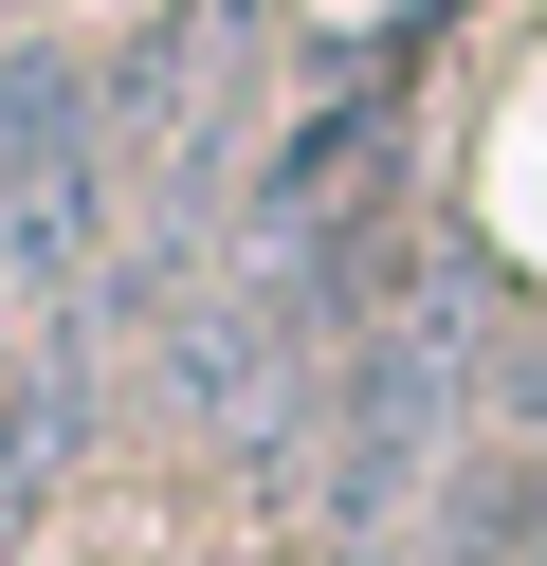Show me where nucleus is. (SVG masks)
<instances>
[{"instance_id":"obj_3","label":"nucleus","mask_w":547,"mask_h":566,"mask_svg":"<svg viewBox=\"0 0 547 566\" xmlns=\"http://www.w3.org/2000/svg\"><path fill=\"white\" fill-rule=\"evenodd\" d=\"M73 420H92V384H55V366L0 402V548L36 530V493H55V457H73Z\"/></svg>"},{"instance_id":"obj_4","label":"nucleus","mask_w":547,"mask_h":566,"mask_svg":"<svg viewBox=\"0 0 547 566\" xmlns=\"http://www.w3.org/2000/svg\"><path fill=\"white\" fill-rule=\"evenodd\" d=\"M0 19H55V0H0Z\"/></svg>"},{"instance_id":"obj_2","label":"nucleus","mask_w":547,"mask_h":566,"mask_svg":"<svg viewBox=\"0 0 547 566\" xmlns=\"http://www.w3.org/2000/svg\"><path fill=\"white\" fill-rule=\"evenodd\" d=\"M55 165H128L109 147V74H73L55 38H0V201H36Z\"/></svg>"},{"instance_id":"obj_1","label":"nucleus","mask_w":547,"mask_h":566,"mask_svg":"<svg viewBox=\"0 0 547 566\" xmlns=\"http://www.w3.org/2000/svg\"><path fill=\"white\" fill-rule=\"evenodd\" d=\"M493 384H511V293H493V256H420V293L328 366L311 475H292V493H311V548H328V566H383L401 530L438 512V475H456V439H474Z\"/></svg>"}]
</instances>
